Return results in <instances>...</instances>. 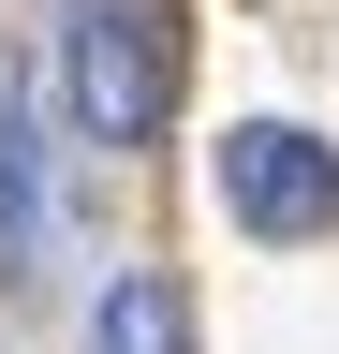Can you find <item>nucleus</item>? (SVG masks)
<instances>
[{
    "label": "nucleus",
    "instance_id": "20e7f679",
    "mask_svg": "<svg viewBox=\"0 0 339 354\" xmlns=\"http://www.w3.org/2000/svg\"><path fill=\"white\" fill-rule=\"evenodd\" d=\"M89 354H192V310L162 266H118V281L89 295Z\"/></svg>",
    "mask_w": 339,
    "mask_h": 354
},
{
    "label": "nucleus",
    "instance_id": "7ed1b4c3",
    "mask_svg": "<svg viewBox=\"0 0 339 354\" xmlns=\"http://www.w3.org/2000/svg\"><path fill=\"white\" fill-rule=\"evenodd\" d=\"M45 266V148H30V74L0 59V281Z\"/></svg>",
    "mask_w": 339,
    "mask_h": 354
},
{
    "label": "nucleus",
    "instance_id": "f03ea898",
    "mask_svg": "<svg viewBox=\"0 0 339 354\" xmlns=\"http://www.w3.org/2000/svg\"><path fill=\"white\" fill-rule=\"evenodd\" d=\"M206 192H222V221H236V236H266V251L339 236V148H325V133H295V118H236L222 162H206Z\"/></svg>",
    "mask_w": 339,
    "mask_h": 354
},
{
    "label": "nucleus",
    "instance_id": "f257e3e1",
    "mask_svg": "<svg viewBox=\"0 0 339 354\" xmlns=\"http://www.w3.org/2000/svg\"><path fill=\"white\" fill-rule=\"evenodd\" d=\"M59 88H74L89 148H148L177 118V30H162V0H74L59 15Z\"/></svg>",
    "mask_w": 339,
    "mask_h": 354
}]
</instances>
